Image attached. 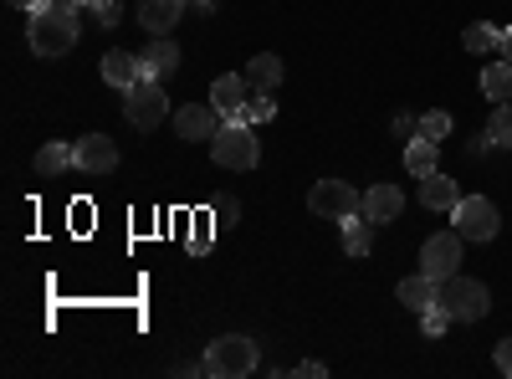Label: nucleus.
Masks as SVG:
<instances>
[{
  "instance_id": "1",
  "label": "nucleus",
  "mask_w": 512,
  "mask_h": 379,
  "mask_svg": "<svg viewBox=\"0 0 512 379\" xmlns=\"http://www.w3.org/2000/svg\"><path fill=\"white\" fill-rule=\"evenodd\" d=\"M77 36H82V26H77V6H67V0H36V6H31L26 41H31V52H36V57H47V62L67 57V52L77 47Z\"/></svg>"
},
{
  "instance_id": "2",
  "label": "nucleus",
  "mask_w": 512,
  "mask_h": 379,
  "mask_svg": "<svg viewBox=\"0 0 512 379\" xmlns=\"http://www.w3.org/2000/svg\"><path fill=\"white\" fill-rule=\"evenodd\" d=\"M210 159L221 164V170H256L262 164V144H256V134H251V123H241V118H226L221 123V134L210 139Z\"/></svg>"
},
{
  "instance_id": "3",
  "label": "nucleus",
  "mask_w": 512,
  "mask_h": 379,
  "mask_svg": "<svg viewBox=\"0 0 512 379\" xmlns=\"http://www.w3.org/2000/svg\"><path fill=\"white\" fill-rule=\"evenodd\" d=\"M123 118L134 123L139 134H154L159 123H169L175 113H169V98H164V82H154V77H139L134 88L123 93Z\"/></svg>"
},
{
  "instance_id": "4",
  "label": "nucleus",
  "mask_w": 512,
  "mask_h": 379,
  "mask_svg": "<svg viewBox=\"0 0 512 379\" xmlns=\"http://www.w3.org/2000/svg\"><path fill=\"white\" fill-rule=\"evenodd\" d=\"M256 369V344L246 333H221L216 344H205V374L210 379H246Z\"/></svg>"
},
{
  "instance_id": "5",
  "label": "nucleus",
  "mask_w": 512,
  "mask_h": 379,
  "mask_svg": "<svg viewBox=\"0 0 512 379\" xmlns=\"http://www.w3.org/2000/svg\"><path fill=\"white\" fill-rule=\"evenodd\" d=\"M441 303L451 308L456 323H482V318L492 313V292H487L477 277H461V272H456V277L441 282Z\"/></svg>"
},
{
  "instance_id": "6",
  "label": "nucleus",
  "mask_w": 512,
  "mask_h": 379,
  "mask_svg": "<svg viewBox=\"0 0 512 379\" xmlns=\"http://www.w3.org/2000/svg\"><path fill=\"white\" fill-rule=\"evenodd\" d=\"M451 226L461 231V241H492L502 231V210L487 195H461L451 210Z\"/></svg>"
},
{
  "instance_id": "7",
  "label": "nucleus",
  "mask_w": 512,
  "mask_h": 379,
  "mask_svg": "<svg viewBox=\"0 0 512 379\" xmlns=\"http://www.w3.org/2000/svg\"><path fill=\"white\" fill-rule=\"evenodd\" d=\"M308 210H313L318 221H338V226H344L349 216H359V210H364V200H359V190L349 180H318L308 190Z\"/></svg>"
},
{
  "instance_id": "8",
  "label": "nucleus",
  "mask_w": 512,
  "mask_h": 379,
  "mask_svg": "<svg viewBox=\"0 0 512 379\" xmlns=\"http://www.w3.org/2000/svg\"><path fill=\"white\" fill-rule=\"evenodd\" d=\"M420 272L431 277V282H446V277L461 272V231L456 226L451 231H436L431 241L420 246Z\"/></svg>"
},
{
  "instance_id": "9",
  "label": "nucleus",
  "mask_w": 512,
  "mask_h": 379,
  "mask_svg": "<svg viewBox=\"0 0 512 379\" xmlns=\"http://www.w3.org/2000/svg\"><path fill=\"white\" fill-rule=\"evenodd\" d=\"M169 123H175V134L180 139H190V144H210V139H216L221 134V113H216V103H185V108H175V118H169Z\"/></svg>"
},
{
  "instance_id": "10",
  "label": "nucleus",
  "mask_w": 512,
  "mask_h": 379,
  "mask_svg": "<svg viewBox=\"0 0 512 379\" xmlns=\"http://www.w3.org/2000/svg\"><path fill=\"white\" fill-rule=\"evenodd\" d=\"M72 159H77L82 175H113L118 170V144L108 134H82L72 144Z\"/></svg>"
},
{
  "instance_id": "11",
  "label": "nucleus",
  "mask_w": 512,
  "mask_h": 379,
  "mask_svg": "<svg viewBox=\"0 0 512 379\" xmlns=\"http://www.w3.org/2000/svg\"><path fill=\"white\" fill-rule=\"evenodd\" d=\"M251 93H256V88L246 82V72H226V77L210 82V103H216L221 118H241V108H246Z\"/></svg>"
},
{
  "instance_id": "12",
  "label": "nucleus",
  "mask_w": 512,
  "mask_h": 379,
  "mask_svg": "<svg viewBox=\"0 0 512 379\" xmlns=\"http://www.w3.org/2000/svg\"><path fill=\"white\" fill-rule=\"evenodd\" d=\"M190 11V0H139V21L149 36H169Z\"/></svg>"
},
{
  "instance_id": "13",
  "label": "nucleus",
  "mask_w": 512,
  "mask_h": 379,
  "mask_svg": "<svg viewBox=\"0 0 512 379\" xmlns=\"http://www.w3.org/2000/svg\"><path fill=\"white\" fill-rule=\"evenodd\" d=\"M139 62H144V77H154V82H169L180 72V47L169 36H149V47L139 52Z\"/></svg>"
},
{
  "instance_id": "14",
  "label": "nucleus",
  "mask_w": 512,
  "mask_h": 379,
  "mask_svg": "<svg viewBox=\"0 0 512 379\" xmlns=\"http://www.w3.org/2000/svg\"><path fill=\"white\" fill-rule=\"evenodd\" d=\"M364 216H369L374 226L400 221V216H405V195H400V185H369V190H364Z\"/></svg>"
},
{
  "instance_id": "15",
  "label": "nucleus",
  "mask_w": 512,
  "mask_h": 379,
  "mask_svg": "<svg viewBox=\"0 0 512 379\" xmlns=\"http://www.w3.org/2000/svg\"><path fill=\"white\" fill-rule=\"evenodd\" d=\"M98 72H103V82H108V88L128 93V88H134V82L144 77V62H139V52H103Z\"/></svg>"
},
{
  "instance_id": "16",
  "label": "nucleus",
  "mask_w": 512,
  "mask_h": 379,
  "mask_svg": "<svg viewBox=\"0 0 512 379\" xmlns=\"http://www.w3.org/2000/svg\"><path fill=\"white\" fill-rule=\"evenodd\" d=\"M436 298H441V282H431L425 272H415V277H400V287H395V303H400V308H410L415 318H420L425 308H431Z\"/></svg>"
},
{
  "instance_id": "17",
  "label": "nucleus",
  "mask_w": 512,
  "mask_h": 379,
  "mask_svg": "<svg viewBox=\"0 0 512 379\" xmlns=\"http://www.w3.org/2000/svg\"><path fill=\"white\" fill-rule=\"evenodd\" d=\"M456 200H461V190H456V180H446L441 170L420 180V205H425V210H441V216H451Z\"/></svg>"
},
{
  "instance_id": "18",
  "label": "nucleus",
  "mask_w": 512,
  "mask_h": 379,
  "mask_svg": "<svg viewBox=\"0 0 512 379\" xmlns=\"http://www.w3.org/2000/svg\"><path fill=\"white\" fill-rule=\"evenodd\" d=\"M282 77H287V67H282L277 52H262V57H251V62H246V82H251L256 93H277V88H282Z\"/></svg>"
},
{
  "instance_id": "19",
  "label": "nucleus",
  "mask_w": 512,
  "mask_h": 379,
  "mask_svg": "<svg viewBox=\"0 0 512 379\" xmlns=\"http://www.w3.org/2000/svg\"><path fill=\"white\" fill-rule=\"evenodd\" d=\"M477 88H482V98H492V103H512V62H507V57L487 62L482 77H477Z\"/></svg>"
},
{
  "instance_id": "20",
  "label": "nucleus",
  "mask_w": 512,
  "mask_h": 379,
  "mask_svg": "<svg viewBox=\"0 0 512 379\" xmlns=\"http://www.w3.org/2000/svg\"><path fill=\"white\" fill-rule=\"evenodd\" d=\"M67 170H77L72 144H41V149H36V175H41V180H57V175H67Z\"/></svg>"
},
{
  "instance_id": "21",
  "label": "nucleus",
  "mask_w": 512,
  "mask_h": 379,
  "mask_svg": "<svg viewBox=\"0 0 512 379\" xmlns=\"http://www.w3.org/2000/svg\"><path fill=\"white\" fill-rule=\"evenodd\" d=\"M344 251H349L354 262H364L369 251H374V221L364 216V210H359V216H349V221H344Z\"/></svg>"
},
{
  "instance_id": "22",
  "label": "nucleus",
  "mask_w": 512,
  "mask_h": 379,
  "mask_svg": "<svg viewBox=\"0 0 512 379\" xmlns=\"http://www.w3.org/2000/svg\"><path fill=\"white\" fill-rule=\"evenodd\" d=\"M461 47L472 52V57H492V52H502V31L487 26V21H472V26L461 31Z\"/></svg>"
},
{
  "instance_id": "23",
  "label": "nucleus",
  "mask_w": 512,
  "mask_h": 379,
  "mask_svg": "<svg viewBox=\"0 0 512 379\" xmlns=\"http://www.w3.org/2000/svg\"><path fill=\"white\" fill-rule=\"evenodd\" d=\"M436 149H441V144H431V139H420V134H415V139L405 144V170H410L415 180L436 175Z\"/></svg>"
},
{
  "instance_id": "24",
  "label": "nucleus",
  "mask_w": 512,
  "mask_h": 379,
  "mask_svg": "<svg viewBox=\"0 0 512 379\" xmlns=\"http://www.w3.org/2000/svg\"><path fill=\"white\" fill-rule=\"evenodd\" d=\"M451 323H456V318H451V308H446L441 298L420 313V333H425V339H446V328H451Z\"/></svg>"
},
{
  "instance_id": "25",
  "label": "nucleus",
  "mask_w": 512,
  "mask_h": 379,
  "mask_svg": "<svg viewBox=\"0 0 512 379\" xmlns=\"http://www.w3.org/2000/svg\"><path fill=\"white\" fill-rule=\"evenodd\" d=\"M487 134H492V144H497V149H512V103H492Z\"/></svg>"
},
{
  "instance_id": "26",
  "label": "nucleus",
  "mask_w": 512,
  "mask_h": 379,
  "mask_svg": "<svg viewBox=\"0 0 512 379\" xmlns=\"http://www.w3.org/2000/svg\"><path fill=\"white\" fill-rule=\"evenodd\" d=\"M446 134H451V113H446V108H431V113H420V139L441 144Z\"/></svg>"
},
{
  "instance_id": "27",
  "label": "nucleus",
  "mask_w": 512,
  "mask_h": 379,
  "mask_svg": "<svg viewBox=\"0 0 512 379\" xmlns=\"http://www.w3.org/2000/svg\"><path fill=\"white\" fill-rule=\"evenodd\" d=\"M277 118V103H272V93H251L246 98V108H241V123H272Z\"/></svg>"
},
{
  "instance_id": "28",
  "label": "nucleus",
  "mask_w": 512,
  "mask_h": 379,
  "mask_svg": "<svg viewBox=\"0 0 512 379\" xmlns=\"http://www.w3.org/2000/svg\"><path fill=\"white\" fill-rule=\"evenodd\" d=\"M88 11L98 16V26H118V21H123V11H118V0H93Z\"/></svg>"
},
{
  "instance_id": "29",
  "label": "nucleus",
  "mask_w": 512,
  "mask_h": 379,
  "mask_svg": "<svg viewBox=\"0 0 512 379\" xmlns=\"http://www.w3.org/2000/svg\"><path fill=\"white\" fill-rule=\"evenodd\" d=\"M390 134H395V139H400V144H410V139H415V134H420V118H410V113H400V118H395V123H390Z\"/></svg>"
},
{
  "instance_id": "30",
  "label": "nucleus",
  "mask_w": 512,
  "mask_h": 379,
  "mask_svg": "<svg viewBox=\"0 0 512 379\" xmlns=\"http://www.w3.org/2000/svg\"><path fill=\"white\" fill-rule=\"evenodd\" d=\"M492 359H497V369H502V374H507V379H512V339H502V344H497V354H492Z\"/></svg>"
},
{
  "instance_id": "31",
  "label": "nucleus",
  "mask_w": 512,
  "mask_h": 379,
  "mask_svg": "<svg viewBox=\"0 0 512 379\" xmlns=\"http://www.w3.org/2000/svg\"><path fill=\"white\" fill-rule=\"evenodd\" d=\"M297 374H308V379H323V374H328V364H323V359H303V364H297Z\"/></svg>"
},
{
  "instance_id": "32",
  "label": "nucleus",
  "mask_w": 512,
  "mask_h": 379,
  "mask_svg": "<svg viewBox=\"0 0 512 379\" xmlns=\"http://www.w3.org/2000/svg\"><path fill=\"white\" fill-rule=\"evenodd\" d=\"M190 11H195V16H210L216 6H210V0H190Z\"/></svg>"
},
{
  "instance_id": "33",
  "label": "nucleus",
  "mask_w": 512,
  "mask_h": 379,
  "mask_svg": "<svg viewBox=\"0 0 512 379\" xmlns=\"http://www.w3.org/2000/svg\"><path fill=\"white\" fill-rule=\"evenodd\" d=\"M502 57H507V62H512V26H507V31H502Z\"/></svg>"
},
{
  "instance_id": "34",
  "label": "nucleus",
  "mask_w": 512,
  "mask_h": 379,
  "mask_svg": "<svg viewBox=\"0 0 512 379\" xmlns=\"http://www.w3.org/2000/svg\"><path fill=\"white\" fill-rule=\"evenodd\" d=\"M11 6H16V11H31V6H36V0H11Z\"/></svg>"
},
{
  "instance_id": "35",
  "label": "nucleus",
  "mask_w": 512,
  "mask_h": 379,
  "mask_svg": "<svg viewBox=\"0 0 512 379\" xmlns=\"http://www.w3.org/2000/svg\"><path fill=\"white\" fill-rule=\"evenodd\" d=\"M67 6H77V11H82V6H93V0H67Z\"/></svg>"
}]
</instances>
